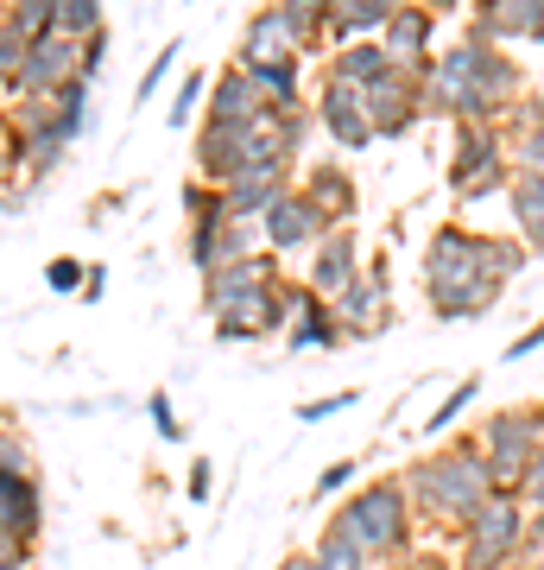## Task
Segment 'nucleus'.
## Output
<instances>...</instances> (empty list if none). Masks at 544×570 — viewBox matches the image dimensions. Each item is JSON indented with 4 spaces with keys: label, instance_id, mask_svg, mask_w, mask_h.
Masks as SVG:
<instances>
[{
    "label": "nucleus",
    "instance_id": "1",
    "mask_svg": "<svg viewBox=\"0 0 544 570\" xmlns=\"http://www.w3.org/2000/svg\"><path fill=\"white\" fill-rule=\"evenodd\" d=\"M525 102V63L501 45L456 39L449 51L431 58V70L418 77V108L424 121H487L501 127L513 108Z\"/></svg>",
    "mask_w": 544,
    "mask_h": 570
},
{
    "label": "nucleus",
    "instance_id": "2",
    "mask_svg": "<svg viewBox=\"0 0 544 570\" xmlns=\"http://www.w3.org/2000/svg\"><path fill=\"white\" fill-rule=\"evenodd\" d=\"M399 489L412 501V513H418V527L463 532L494 501V475H487L475 438H449V444L424 450L418 463L399 469Z\"/></svg>",
    "mask_w": 544,
    "mask_h": 570
},
{
    "label": "nucleus",
    "instance_id": "3",
    "mask_svg": "<svg viewBox=\"0 0 544 570\" xmlns=\"http://www.w3.org/2000/svg\"><path fill=\"white\" fill-rule=\"evenodd\" d=\"M424 298L437 324H468L506 298V279L487 273V235L468 223H444L431 228L424 242Z\"/></svg>",
    "mask_w": 544,
    "mask_h": 570
},
{
    "label": "nucleus",
    "instance_id": "4",
    "mask_svg": "<svg viewBox=\"0 0 544 570\" xmlns=\"http://www.w3.org/2000/svg\"><path fill=\"white\" fill-rule=\"evenodd\" d=\"M317 539H336V546H355L367 564H399L412 539H418V513L405 501L399 475H374L367 489H355L343 508L323 520Z\"/></svg>",
    "mask_w": 544,
    "mask_h": 570
},
{
    "label": "nucleus",
    "instance_id": "5",
    "mask_svg": "<svg viewBox=\"0 0 544 570\" xmlns=\"http://www.w3.org/2000/svg\"><path fill=\"white\" fill-rule=\"evenodd\" d=\"M538 444H544V400H513V406L487 412L475 425V450H482L487 475H494V494L520 489V475L538 456Z\"/></svg>",
    "mask_w": 544,
    "mask_h": 570
},
{
    "label": "nucleus",
    "instance_id": "6",
    "mask_svg": "<svg viewBox=\"0 0 544 570\" xmlns=\"http://www.w3.org/2000/svg\"><path fill=\"white\" fill-rule=\"evenodd\" d=\"M449 190H456V204H482V197H506V184H513V165H506V134L487 121H456L449 127Z\"/></svg>",
    "mask_w": 544,
    "mask_h": 570
},
{
    "label": "nucleus",
    "instance_id": "7",
    "mask_svg": "<svg viewBox=\"0 0 544 570\" xmlns=\"http://www.w3.org/2000/svg\"><path fill=\"white\" fill-rule=\"evenodd\" d=\"M525 520H532V513L520 508V494H494V501L456 532V539H463L456 570H513L525 558Z\"/></svg>",
    "mask_w": 544,
    "mask_h": 570
},
{
    "label": "nucleus",
    "instance_id": "8",
    "mask_svg": "<svg viewBox=\"0 0 544 570\" xmlns=\"http://www.w3.org/2000/svg\"><path fill=\"white\" fill-rule=\"evenodd\" d=\"M260 159H279L273 153V134H266V121L260 127H216V121H197V140H190V178H202V184H216L222 190L235 171H247V165H260Z\"/></svg>",
    "mask_w": 544,
    "mask_h": 570
},
{
    "label": "nucleus",
    "instance_id": "9",
    "mask_svg": "<svg viewBox=\"0 0 544 570\" xmlns=\"http://www.w3.org/2000/svg\"><path fill=\"white\" fill-rule=\"evenodd\" d=\"M437 26H444L437 7H424V0H393V20H386V32H380L386 63L405 70V77H424L431 58H437Z\"/></svg>",
    "mask_w": 544,
    "mask_h": 570
},
{
    "label": "nucleus",
    "instance_id": "10",
    "mask_svg": "<svg viewBox=\"0 0 544 570\" xmlns=\"http://www.w3.org/2000/svg\"><path fill=\"white\" fill-rule=\"evenodd\" d=\"M279 285H285V261L260 247V254L222 266L216 279H202V311H209V317H222V311L247 305V298H260V292H279Z\"/></svg>",
    "mask_w": 544,
    "mask_h": 570
},
{
    "label": "nucleus",
    "instance_id": "11",
    "mask_svg": "<svg viewBox=\"0 0 544 570\" xmlns=\"http://www.w3.org/2000/svg\"><path fill=\"white\" fill-rule=\"evenodd\" d=\"M362 273H367V261H362V235H355V228H329V235L310 247V261H304V285L317 292L323 305H336Z\"/></svg>",
    "mask_w": 544,
    "mask_h": 570
},
{
    "label": "nucleus",
    "instance_id": "12",
    "mask_svg": "<svg viewBox=\"0 0 544 570\" xmlns=\"http://www.w3.org/2000/svg\"><path fill=\"white\" fill-rule=\"evenodd\" d=\"M336 324H343V343H374V336H386L393 330V298H386V266L374 261L362 273V279L348 285L343 298H336Z\"/></svg>",
    "mask_w": 544,
    "mask_h": 570
},
{
    "label": "nucleus",
    "instance_id": "13",
    "mask_svg": "<svg viewBox=\"0 0 544 570\" xmlns=\"http://www.w3.org/2000/svg\"><path fill=\"white\" fill-rule=\"evenodd\" d=\"M310 115H317V134L336 153H367L374 146V127H367V108H362V89H348V82H329L310 96Z\"/></svg>",
    "mask_w": 544,
    "mask_h": 570
},
{
    "label": "nucleus",
    "instance_id": "14",
    "mask_svg": "<svg viewBox=\"0 0 544 570\" xmlns=\"http://www.w3.org/2000/svg\"><path fill=\"white\" fill-rule=\"evenodd\" d=\"M323 235H329V223L317 216V204L304 197L298 184H291L279 204L260 216V247H266V254H279V261H285V254H310Z\"/></svg>",
    "mask_w": 544,
    "mask_h": 570
},
{
    "label": "nucleus",
    "instance_id": "15",
    "mask_svg": "<svg viewBox=\"0 0 544 570\" xmlns=\"http://www.w3.org/2000/svg\"><path fill=\"white\" fill-rule=\"evenodd\" d=\"M362 108H367L374 140H405V134H418V127H424L418 77H405V70H386L374 89H362Z\"/></svg>",
    "mask_w": 544,
    "mask_h": 570
},
{
    "label": "nucleus",
    "instance_id": "16",
    "mask_svg": "<svg viewBox=\"0 0 544 570\" xmlns=\"http://www.w3.org/2000/svg\"><path fill=\"white\" fill-rule=\"evenodd\" d=\"M279 298H285V311H291L279 343L291 348V355H310V348H343V324H336V311L323 305L304 279H285Z\"/></svg>",
    "mask_w": 544,
    "mask_h": 570
},
{
    "label": "nucleus",
    "instance_id": "17",
    "mask_svg": "<svg viewBox=\"0 0 544 570\" xmlns=\"http://www.w3.org/2000/svg\"><path fill=\"white\" fill-rule=\"evenodd\" d=\"M184 254H190V266H197L202 279H216L222 266L247 261V254H260V228L235 223V216H222V223H190Z\"/></svg>",
    "mask_w": 544,
    "mask_h": 570
},
{
    "label": "nucleus",
    "instance_id": "18",
    "mask_svg": "<svg viewBox=\"0 0 544 570\" xmlns=\"http://www.w3.org/2000/svg\"><path fill=\"white\" fill-rule=\"evenodd\" d=\"M291 184H298V178H291V165H285V159H260V165H247V171H235V178L222 184V204H228L235 223L260 228V216L279 204Z\"/></svg>",
    "mask_w": 544,
    "mask_h": 570
},
{
    "label": "nucleus",
    "instance_id": "19",
    "mask_svg": "<svg viewBox=\"0 0 544 570\" xmlns=\"http://www.w3.org/2000/svg\"><path fill=\"white\" fill-rule=\"evenodd\" d=\"M298 190L317 204V216L329 228H355V216H362V184H355V171L343 159H310Z\"/></svg>",
    "mask_w": 544,
    "mask_h": 570
},
{
    "label": "nucleus",
    "instance_id": "20",
    "mask_svg": "<svg viewBox=\"0 0 544 570\" xmlns=\"http://www.w3.org/2000/svg\"><path fill=\"white\" fill-rule=\"evenodd\" d=\"M273 108L260 102V89H254V77H247L241 63H222L216 77H209V102H202V121L216 127H260Z\"/></svg>",
    "mask_w": 544,
    "mask_h": 570
},
{
    "label": "nucleus",
    "instance_id": "21",
    "mask_svg": "<svg viewBox=\"0 0 544 570\" xmlns=\"http://www.w3.org/2000/svg\"><path fill=\"white\" fill-rule=\"evenodd\" d=\"M77 58H82V45H70V39H39L32 45V58H26V70H20V82H13V102H44V96H58L63 82L77 77Z\"/></svg>",
    "mask_w": 544,
    "mask_h": 570
},
{
    "label": "nucleus",
    "instance_id": "22",
    "mask_svg": "<svg viewBox=\"0 0 544 570\" xmlns=\"http://www.w3.org/2000/svg\"><path fill=\"white\" fill-rule=\"evenodd\" d=\"M386 20H393V0H323V39H329V51L380 39Z\"/></svg>",
    "mask_w": 544,
    "mask_h": 570
},
{
    "label": "nucleus",
    "instance_id": "23",
    "mask_svg": "<svg viewBox=\"0 0 544 570\" xmlns=\"http://www.w3.org/2000/svg\"><path fill=\"white\" fill-rule=\"evenodd\" d=\"M285 298L279 292H260V298H247V305L222 311V317H209L216 324V343H266V336H285Z\"/></svg>",
    "mask_w": 544,
    "mask_h": 570
},
{
    "label": "nucleus",
    "instance_id": "24",
    "mask_svg": "<svg viewBox=\"0 0 544 570\" xmlns=\"http://www.w3.org/2000/svg\"><path fill=\"white\" fill-rule=\"evenodd\" d=\"M501 134H506V165L513 171H544V96L538 89H525V102L501 121Z\"/></svg>",
    "mask_w": 544,
    "mask_h": 570
},
{
    "label": "nucleus",
    "instance_id": "25",
    "mask_svg": "<svg viewBox=\"0 0 544 570\" xmlns=\"http://www.w3.org/2000/svg\"><path fill=\"white\" fill-rule=\"evenodd\" d=\"M0 532H13V539H26V546H39V532H44L39 475H0Z\"/></svg>",
    "mask_w": 544,
    "mask_h": 570
},
{
    "label": "nucleus",
    "instance_id": "26",
    "mask_svg": "<svg viewBox=\"0 0 544 570\" xmlns=\"http://www.w3.org/2000/svg\"><path fill=\"white\" fill-rule=\"evenodd\" d=\"M279 58H298L291 39H285V26H279V7H254L241 20V39H235V63L241 70H260V63H279Z\"/></svg>",
    "mask_w": 544,
    "mask_h": 570
},
{
    "label": "nucleus",
    "instance_id": "27",
    "mask_svg": "<svg viewBox=\"0 0 544 570\" xmlns=\"http://www.w3.org/2000/svg\"><path fill=\"white\" fill-rule=\"evenodd\" d=\"M506 216H513V242L525 254L544 247V171H513L506 184Z\"/></svg>",
    "mask_w": 544,
    "mask_h": 570
},
{
    "label": "nucleus",
    "instance_id": "28",
    "mask_svg": "<svg viewBox=\"0 0 544 570\" xmlns=\"http://www.w3.org/2000/svg\"><path fill=\"white\" fill-rule=\"evenodd\" d=\"M386 70H393V63H386L380 39H362V45H343V51H329V70H323V77H329V82H348V89H374Z\"/></svg>",
    "mask_w": 544,
    "mask_h": 570
},
{
    "label": "nucleus",
    "instance_id": "29",
    "mask_svg": "<svg viewBox=\"0 0 544 570\" xmlns=\"http://www.w3.org/2000/svg\"><path fill=\"white\" fill-rule=\"evenodd\" d=\"M279 26L298 58H329V39H323V0H279Z\"/></svg>",
    "mask_w": 544,
    "mask_h": 570
},
{
    "label": "nucleus",
    "instance_id": "30",
    "mask_svg": "<svg viewBox=\"0 0 544 570\" xmlns=\"http://www.w3.org/2000/svg\"><path fill=\"white\" fill-rule=\"evenodd\" d=\"M266 134H273V153H279L285 165H298L304 146H310V134H317V115H310V102L273 108V115H266Z\"/></svg>",
    "mask_w": 544,
    "mask_h": 570
},
{
    "label": "nucleus",
    "instance_id": "31",
    "mask_svg": "<svg viewBox=\"0 0 544 570\" xmlns=\"http://www.w3.org/2000/svg\"><path fill=\"white\" fill-rule=\"evenodd\" d=\"M51 32L70 45H89L108 32V7L101 0H51Z\"/></svg>",
    "mask_w": 544,
    "mask_h": 570
},
{
    "label": "nucleus",
    "instance_id": "32",
    "mask_svg": "<svg viewBox=\"0 0 544 570\" xmlns=\"http://www.w3.org/2000/svg\"><path fill=\"white\" fill-rule=\"evenodd\" d=\"M254 89H260L266 108H298L304 102V58H279V63H260V70H247Z\"/></svg>",
    "mask_w": 544,
    "mask_h": 570
},
{
    "label": "nucleus",
    "instance_id": "33",
    "mask_svg": "<svg viewBox=\"0 0 544 570\" xmlns=\"http://www.w3.org/2000/svg\"><path fill=\"white\" fill-rule=\"evenodd\" d=\"M475 400H482V374H463V381L437 400V412H424V438H449V431L468 419V406H475Z\"/></svg>",
    "mask_w": 544,
    "mask_h": 570
},
{
    "label": "nucleus",
    "instance_id": "34",
    "mask_svg": "<svg viewBox=\"0 0 544 570\" xmlns=\"http://www.w3.org/2000/svg\"><path fill=\"white\" fill-rule=\"evenodd\" d=\"M0 475H39V456H32V438H26L7 412H0Z\"/></svg>",
    "mask_w": 544,
    "mask_h": 570
},
{
    "label": "nucleus",
    "instance_id": "35",
    "mask_svg": "<svg viewBox=\"0 0 544 570\" xmlns=\"http://www.w3.org/2000/svg\"><path fill=\"white\" fill-rule=\"evenodd\" d=\"M202 102H209V70H190V77L178 82L171 108H165V121H171V127H190V121L202 115Z\"/></svg>",
    "mask_w": 544,
    "mask_h": 570
},
{
    "label": "nucleus",
    "instance_id": "36",
    "mask_svg": "<svg viewBox=\"0 0 544 570\" xmlns=\"http://www.w3.org/2000/svg\"><path fill=\"white\" fill-rule=\"evenodd\" d=\"M0 7H7V20H13V32L26 45L51 39V0H0Z\"/></svg>",
    "mask_w": 544,
    "mask_h": 570
},
{
    "label": "nucleus",
    "instance_id": "37",
    "mask_svg": "<svg viewBox=\"0 0 544 570\" xmlns=\"http://www.w3.org/2000/svg\"><path fill=\"white\" fill-rule=\"evenodd\" d=\"M26 58H32V45L13 32V20H7V7H0V89L13 96V82H20V70H26Z\"/></svg>",
    "mask_w": 544,
    "mask_h": 570
},
{
    "label": "nucleus",
    "instance_id": "38",
    "mask_svg": "<svg viewBox=\"0 0 544 570\" xmlns=\"http://www.w3.org/2000/svg\"><path fill=\"white\" fill-rule=\"evenodd\" d=\"M184 216H190V223H222V216H228L222 190H216V184H202V178H190V184H184Z\"/></svg>",
    "mask_w": 544,
    "mask_h": 570
},
{
    "label": "nucleus",
    "instance_id": "39",
    "mask_svg": "<svg viewBox=\"0 0 544 570\" xmlns=\"http://www.w3.org/2000/svg\"><path fill=\"white\" fill-rule=\"evenodd\" d=\"M184 58V39H171V45H159V51H152V63H146V77H140V89H133V102H152V96H159L165 89V77H171V63Z\"/></svg>",
    "mask_w": 544,
    "mask_h": 570
},
{
    "label": "nucleus",
    "instance_id": "40",
    "mask_svg": "<svg viewBox=\"0 0 544 570\" xmlns=\"http://www.w3.org/2000/svg\"><path fill=\"white\" fill-rule=\"evenodd\" d=\"M487 273L513 285V279L525 273V247L513 242V235H487Z\"/></svg>",
    "mask_w": 544,
    "mask_h": 570
},
{
    "label": "nucleus",
    "instance_id": "41",
    "mask_svg": "<svg viewBox=\"0 0 544 570\" xmlns=\"http://www.w3.org/2000/svg\"><path fill=\"white\" fill-rule=\"evenodd\" d=\"M82 279H89V266L58 254V261H44V292H58V298H82Z\"/></svg>",
    "mask_w": 544,
    "mask_h": 570
},
{
    "label": "nucleus",
    "instance_id": "42",
    "mask_svg": "<svg viewBox=\"0 0 544 570\" xmlns=\"http://www.w3.org/2000/svg\"><path fill=\"white\" fill-rule=\"evenodd\" d=\"M310 570H374L355 546H336V539H317L310 546Z\"/></svg>",
    "mask_w": 544,
    "mask_h": 570
},
{
    "label": "nucleus",
    "instance_id": "43",
    "mask_svg": "<svg viewBox=\"0 0 544 570\" xmlns=\"http://www.w3.org/2000/svg\"><path fill=\"white\" fill-rule=\"evenodd\" d=\"M362 400L355 387H336V393H317V400H304L298 406V425H323V419H336V412H348Z\"/></svg>",
    "mask_w": 544,
    "mask_h": 570
},
{
    "label": "nucleus",
    "instance_id": "44",
    "mask_svg": "<svg viewBox=\"0 0 544 570\" xmlns=\"http://www.w3.org/2000/svg\"><path fill=\"white\" fill-rule=\"evenodd\" d=\"M146 412H152V431H159L165 444H184V419H178V406H171V393H165V387H152Z\"/></svg>",
    "mask_w": 544,
    "mask_h": 570
},
{
    "label": "nucleus",
    "instance_id": "45",
    "mask_svg": "<svg viewBox=\"0 0 544 570\" xmlns=\"http://www.w3.org/2000/svg\"><path fill=\"white\" fill-rule=\"evenodd\" d=\"M513 494H520V508H525V513H538V508H544V444H538V456L525 463V475H520V489H513Z\"/></svg>",
    "mask_w": 544,
    "mask_h": 570
},
{
    "label": "nucleus",
    "instance_id": "46",
    "mask_svg": "<svg viewBox=\"0 0 544 570\" xmlns=\"http://www.w3.org/2000/svg\"><path fill=\"white\" fill-rule=\"evenodd\" d=\"M20 190V140L0 127V197H13Z\"/></svg>",
    "mask_w": 544,
    "mask_h": 570
},
{
    "label": "nucleus",
    "instance_id": "47",
    "mask_svg": "<svg viewBox=\"0 0 544 570\" xmlns=\"http://www.w3.org/2000/svg\"><path fill=\"white\" fill-rule=\"evenodd\" d=\"M184 494H190L197 508L216 494V463H209V456H197V463H190V475H184Z\"/></svg>",
    "mask_w": 544,
    "mask_h": 570
},
{
    "label": "nucleus",
    "instance_id": "48",
    "mask_svg": "<svg viewBox=\"0 0 544 570\" xmlns=\"http://www.w3.org/2000/svg\"><path fill=\"white\" fill-rule=\"evenodd\" d=\"M355 475H362V463H355V456H343V463H329V469L317 475V501H323V494H343L348 482H355Z\"/></svg>",
    "mask_w": 544,
    "mask_h": 570
},
{
    "label": "nucleus",
    "instance_id": "49",
    "mask_svg": "<svg viewBox=\"0 0 544 570\" xmlns=\"http://www.w3.org/2000/svg\"><path fill=\"white\" fill-rule=\"evenodd\" d=\"M544 348V317L532 330H520V336H513V343H506V362H525V355H538Z\"/></svg>",
    "mask_w": 544,
    "mask_h": 570
},
{
    "label": "nucleus",
    "instance_id": "50",
    "mask_svg": "<svg viewBox=\"0 0 544 570\" xmlns=\"http://www.w3.org/2000/svg\"><path fill=\"white\" fill-rule=\"evenodd\" d=\"M26 564H32V546L13 539V532H0V570H26Z\"/></svg>",
    "mask_w": 544,
    "mask_h": 570
},
{
    "label": "nucleus",
    "instance_id": "51",
    "mask_svg": "<svg viewBox=\"0 0 544 570\" xmlns=\"http://www.w3.org/2000/svg\"><path fill=\"white\" fill-rule=\"evenodd\" d=\"M393 570H449V558H444V551H418V546H412Z\"/></svg>",
    "mask_w": 544,
    "mask_h": 570
},
{
    "label": "nucleus",
    "instance_id": "52",
    "mask_svg": "<svg viewBox=\"0 0 544 570\" xmlns=\"http://www.w3.org/2000/svg\"><path fill=\"white\" fill-rule=\"evenodd\" d=\"M101 292H108V266H89V279H82V298H89V305H96Z\"/></svg>",
    "mask_w": 544,
    "mask_h": 570
},
{
    "label": "nucleus",
    "instance_id": "53",
    "mask_svg": "<svg viewBox=\"0 0 544 570\" xmlns=\"http://www.w3.org/2000/svg\"><path fill=\"white\" fill-rule=\"evenodd\" d=\"M525 551H544V508L525 520Z\"/></svg>",
    "mask_w": 544,
    "mask_h": 570
},
{
    "label": "nucleus",
    "instance_id": "54",
    "mask_svg": "<svg viewBox=\"0 0 544 570\" xmlns=\"http://www.w3.org/2000/svg\"><path fill=\"white\" fill-rule=\"evenodd\" d=\"M513 570H544V551H525V558H520Z\"/></svg>",
    "mask_w": 544,
    "mask_h": 570
},
{
    "label": "nucleus",
    "instance_id": "55",
    "mask_svg": "<svg viewBox=\"0 0 544 570\" xmlns=\"http://www.w3.org/2000/svg\"><path fill=\"white\" fill-rule=\"evenodd\" d=\"M538 45H544V20H538Z\"/></svg>",
    "mask_w": 544,
    "mask_h": 570
},
{
    "label": "nucleus",
    "instance_id": "56",
    "mask_svg": "<svg viewBox=\"0 0 544 570\" xmlns=\"http://www.w3.org/2000/svg\"><path fill=\"white\" fill-rule=\"evenodd\" d=\"M0 209H7V197H0Z\"/></svg>",
    "mask_w": 544,
    "mask_h": 570
}]
</instances>
